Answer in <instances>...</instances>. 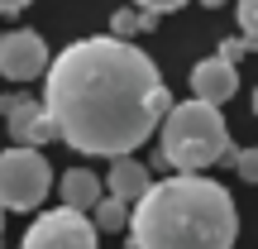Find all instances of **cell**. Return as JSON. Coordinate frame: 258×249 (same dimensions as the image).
Returning <instances> with one entry per match:
<instances>
[{
	"label": "cell",
	"instance_id": "obj_1",
	"mask_svg": "<svg viewBox=\"0 0 258 249\" xmlns=\"http://www.w3.org/2000/svg\"><path fill=\"white\" fill-rule=\"evenodd\" d=\"M43 77V115L53 120V134L77 154H134L172 106L158 63L115 34L67 43L57 58H48Z\"/></svg>",
	"mask_w": 258,
	"mask_h": 249
},
{
	"label": "cell",
	"instance_id": "obj_15",
	"mask_svg": "<svg viewBox=\"0 0 258 249\" xmlns=\"http://www.w3.org/2000/svg\"><path fill=\"white\" fill-rule=\"evenodd\" d=\"M244 53H249V38H225V43H220V53H215V58H220V63H239V58Z\"/></svg>",
	"mask_w": 258,
	"mask_h": 249
},
{
	"label": "cell",
	"instance_id": "obj_8",
	"mask_svg": "<svg viewBox=\"0 0 258 249\" xmlns=\"http://www.w3.org/2000/svg\"><path fill=\"white\" fill-rule=\"evenodd\" d=\"M234 91H239V72H234L230 63H220V58H201V63L191 67V101L220 111Z\"/></svg>",
	"mask_w": 258,
	"mask_h": 249
},
{
	"label": "cell",
	"instance_id": "obj_10",
	"mask_svg": "<svg viewBox=\"0 0 258 249\" xmlns=\"http://www.w3.org/2000/svg\"><path fill=\"white\" fill-rule=\"evenodd\" d=\"M57 196H62L67 211H91L96 202H101V177L91 173V168H67L62 177H57Z\"/></svg>",
	"mask_w": 258,
	"mask_h": 249
},
{
	"label": "cell",
	"instance_id": "obj_18",
	"mask_svg": "<svg viewBox=\"0 0 258 249\" xmlns=\"http://www.w3.org/2000/svg\"><path fill=\"white\" fill-rule=\"evenodd\" d=\"M201 5H211V10H220V5H225V0H201Z\"/></svg>",
	"mask_w": 258,
	"mask_h": 249
},
{
	"label": "cell",
	"instance_id": "obj_4",
	"mask_svg": "<svg viewBox=\"0 0 258 249\" xmlns=\"http://www.w3.org/2000/svg\"><path fill=\"white\" fill-rule=\"evenodd\" d=\"M53 192V163L38 148H5L0 154V211H34Z\"/></svg>",
	"mask_w": 258,
	"mask_h": 249
},
{
	"label": "cell",
	"instance_id": "obj_9",
	"mask_svg": "<svg viewBox=\"0 0 258 249\" xmlns=\"http://www.w3.org/2000/svg\"><path fill=\"white\" fill-rule=\"evenodd\" d=\"M148 163H139L134 154H124V158H115L110 163V173H105V187H110V196L115 202H124V206H134L139 196L148 192Z\"/></svg>",
	"mask_w": 258,
	"mask_h": 249
},
{
	"label": "cell",
	"instance_id": "obj_14",
	"mask_svg": "<svg viewBox=\"0 0 258 249\" xmlns=\"http://www.w3.org/2000/svg\"><path fill=\"white\" fill-rule=\"evenodd\" d=\"M239 29H244V38L258 34V0H239Z\"/></svg>",
	"mask_w": 258,
	"mask_h": 249
},
{
	"label": "cell",
	"instance_id": "obj_16",
	"mask_svg": "<svg viewBox=\"0 0 258 249\" xmlns=\"http://www.w3.org/2000/svg\"><path fill=\"white\" fill-rule=\"evenodd\" d=\"M139 10H144V15H167V10H182L186 0H134Z\"/></svg>",
	"mask_w": 258,
	"mask_h": 249
},
{
	"label": "cell",
	"instance_id": "obj_5",
	"mask_svg": "<svg viewBox=\"0 0 258 249\" xmlns=\"http://www.w3.org/2000/svg\"><path fill=\"white\" fill-rule=\"evenodd\" d=\"M19 249H96V230L82 211H43L34 225L24 230V244Z\"/></svg>",
	"mask_w": 258,
	"mask_h": 249
},
{
	"label": "cell",
	"instance_id": "obj_7",
	"mask_svg": "<svg viewBox=\"0 0 258 249\" xmlns=\"http://www.w3.org/2000/svg\"><path fill=\"white\" fill-rule=\"evenodd\" d=\"M0 111H5L10 120V134H15V148H38L43 154V144H53V120L43 115V106L29 101V96H5L0 101Z\"/></svg>",
	"mask_w": 258,
	"mask_h": 249
},
{
	"label": "cell",
	"instance_id": "obj_19",
	"mask_svg": "<svg viewBox=\"0 0 258 249\" xmlns=\"http://www.w3.org/2000/svg\"><path fill=\"white\" fill-rule=\"evenodd\" d=\"M0 235H5V211H0Z\"/></svg>",
	"mask_w": 258,
	"mask_h": 249
},
{
	"label": "cell",
	"instance_id": "obj_2",
	"mask_svg": "<svg viewBox=\"0 0 258 249\" xmlns=\"http://www.w3.org/2000/svg\"><path fill=\"white\" fill-rule=\"evenodd\" d=\"M124 230L134 249H234L239 211L220 182L172 173L148 182V192L129 206Z\"/></svg>",
	"mask_w": 258,
	"mask_h": 249
},
{
	"label": "cell",
	"instance_id": "obj_6",
	"mask_svg": "<svg viewBox=\"0 0 258 249\" xmlns=\"http://www.w3.org/2000/svg\"><path fill=\"white\" fill-rule=\"evenodd\" d=\"M48 72V43L34 29H10L0 34V77L5 82H34Z\"/></svg>",
	"mask_w": 258,
	"mask_h": 249
},
{
	"label": "cell",
	"instance_id": "obj_13",
	"mask_svg": "<svg viewBox=\"0 0 258 249\" xmlns=\"http://www.w3.org/2000/svg\"><path fill=\"white\" fill-rule=\"evenodd\" d=\"M230 154H234V173L244 182H258V148H230Z\"/></svg>",
	"mask_w": 258,
	"mask_h": 249
},
{
	"label": "cell",
	"instance_id": "obj_12",
	"mask_svg": "<svg viewBox=\"0 0 258 249\" xmlns=\"http://www.w3.org/2000/svg\"><path fill=\"white\" fill-rule=\"evenodd\" d=\"M110 29H115V38H129V34H139V29H158V15H144V10H120V15L110 19Z\"/></svg>",
	"mask_w": 258,
	"mask_h": 249
},
{
	"label": "cell",
	"instance_id": "obj_11",
	"mask_svg": "<svg viewBox=\"0 0 258 249\" xmlns=\"http://www.w3.org/2000/svg\"><path fill=\"white\" fill-rule=\"evenodd\" d=\"M91 230H124V221H129V206L124 202H115V196H105V202H96L91 206Z\"/></svg>",
	"mask_w": 258,
	"mask_h": 249
},
{
	"label": "cell",
	"instance_id": "obj_17",
	"mask_svg": "<svg viewBox=\"0 0 258 249\" xmlns=\"http://www.w3.org/2000/svg\"><path fill=\"white\" fill-rule=\"evenodd\" d=\"M19 10H29V0H0V15H19Z\"/></svg>",
	"mask_w": 258,
	"mask_h": 249
},
{
	"label": "cell",
	"instance_id": "obj_3",
	"mask_svg": "<svg viewBox=\"0 0 258 249\" xmlns=\"http://www.w3.org/2000/svg\"><path fill=\"white\" fill-rule=\"evenodd\" d=\"M163 144H158V158H163L172 173H196L201 177L211 163H220L230 154V125L215 106L201 101H182V106H167L163 120Z\"/></svg>",
	"mask_w": 258,
	"mask_h": 249
}]
</instances>
